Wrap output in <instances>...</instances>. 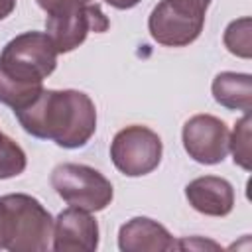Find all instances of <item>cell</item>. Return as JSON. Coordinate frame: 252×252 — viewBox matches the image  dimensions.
Returning a JSON list of instances; mask_svg holds the SVG:
<instances>
[{
    "instance_id": "8",
    "label": "cell",
    "mask_w": 252,
    "mask_h": 252,
    "mask_svg": "<svg viewBox=\"0 0 252 252\" xmlns=\"http://www.w3.org/2000/svg\"><path fill=\"white\" fill-rule=\"evenodd\" d=\"M230 132L226 124L213 114H195L183 124L181 140L191 159L203 165L220 163L228 154Z\"/></svg>"
},
{
    "instance_id": "9",
    "label": "cell",
    "mask_w": 252,
    "mask_h": 252,
    "mask_svg": "<svg viewBox=\"0 0 252 252\" xmlns=\"http://www.w3.org/2000/svg\"><path fill=\"white\" fill-rule=\"evenodd\" d=\"M51 248L55 252H94L98 248V222L79 207H69L53 220Z\"/></svg>"
},
{
    "instance_id": "19",
    "label": "cell",
    "mask_w": 252,
    "mask_h": 252,
    "mask_svg": "<svg viewBox=\"0 0 252 252\" xmlns=\"http://www.w3.org/2000/svg\"><path fill=\"white\" fill-rule=\"evenodd\" d=\"M201 2H203V4H207V6L211 4V0H201Z\"/></svg>"
},
{
    "instance_id": "14",
    "label": "cell",
    "mask_w": 252,
    "mask_h": 252,
    "mask_svg": "<svg viewBox=\"0 0 252 252\" xmlns=\"http://www.w3.org/2000/svg\"><path fill=\"white\" fill-rule=\"evenodd\" d=\"M28 165L26 152L4 132H0V179L18 177Z\"/></svg>"
},
{
    "instance_id": "3",
    "label": "cell",
    "mask_w": 252,
    "mask_h": 252,
    "mask_svg": "<svg viewBox=\"0 0 252 252\" xmlns=\"http://www.w3.org/2000/svg\"><path fill=\"white\" fill-rule=\"evenodd\" d=\"M53 217L32 195L0 197V246L10 252H45L51 248Z\"/></svg>"
},
{
    "instance_id": "5",
    "label": "cell",
    "mask_w": 252,
    "mask_h": 252,
    "mask_svg": "<svg viewBox=\"0 0 252 252\" xmlns=\"http://www.w3.org/2000/svg\"><path fill=\"white\" fill-rule=\"evenodd\" d=\"M49 181L67 205L89 213L106 209L114 197L112 183L98 169L85 163H59L53 167Z\"/></svg>"
},
{
    "instance_id": "15",
    "label": "cell",
    "mask_w": 252,
    "mask_h": 252,
    "mask_svg": "<svg viewBox=\"0 0 252 252\" xmlns=\"http://www.w3.org/2000/svg\"><path fill=\"white\" fill-rule=\"evenodd\" d=\"M250 112H246L236 124L228 138V150L232 152V159L242 169L250 171Z\"/></svg>"
},
{
    "instance_id": "4",
    "label": "cell",
    "mask_w": 252,
    "mask_h": 252,
    "mask_svg": "<svg viewBox=\"0 0 252 252\" xmlns=\"http://www.w3.org/2000/svg\"><path fill=\"white\" fill-rule=\"evenodd\" d=\"M207 8L201 0H161L148 18L150 35L159 45L185 47L201 35Z\"/></svg>"
},
{
    "instance_id": "20",
    "label": "cell",
    "mask_w": 252,
    "mask_h": 252,
    "mask_svg": "<svg viewBox=\"0 0 252 252\" xmlns=\"http://www.w3.org/2000/svg\"><path fill=\"white\" fill-rule=\"evenodd\" d=\"M0 250H2V246H0Z\"/></svg>"
},
{
    "instance_id": "13",
    "label": "cell",
    "mask_w": 252,
    "mask_h": 252,
    "mask_svg": "<svg viewBox=\"0 0 252 252\" xmlns=\"http://www.w3.org/2000/svg\"><path fill=\"white\" fill-rule=\"evenodd\" d=\"M252 22L248 16L244 18H238L234 22H230L224 30V35H222V41H224V47L236 55V57H242V59H250L252 57V39H250V30Z\"/></svg>"
},
{
    "instance_id": "2",
    "label": "cell",
    "mask_w": 252,
    "mask_h": 252,
    "mask_svg": "<svg viewBox=\"0 0 252 252\" xmlns=\"http://www.w3.org/2000/svg\"><path fill=\"white\" fill-rule=\"evenodd\" d=\"M57 55L45 32L12 37L0 51V102L12 110L32 104L43 91V79L55 71Z\"/></svg>"
},
{
    "instance_id": "17",
    "label": "cell",
    "mask_w": 252,
    "mask_h": 252,
    "mask_svg": "<svg viewBox=\"0 0 252 252\" xmlns=\"http://www.w3.org/2000/svg\"><path fill=\"white\" fill-rule=\"evenodd\" d=\"M104 2L116 10H130V8L140 4V0H104Z\"/></svg>"
},
{
    "instance_id": "1",
    "label": "cell",
    "mask_w": 252,
    "mask_h": 252,
    "mask_svg": "<svg viewBox=\"0 0 252 252\" xmlns=\"http://www.w3.org/2000/svg\"><path fill=\"white\" fill-rule=\"evenodd\" d=\"M20 126L39 140L59 148H83L96 130V108L91 96L75 89H43L26 108L14 110Z\"/></svg>"
},
{
    "instance_id": "7",
    "label": "cell",
    "mask_w": 252,
    "mask_h": 252,
    "mask_svg": "<svg viewBox=\"0 0 252 252\" xmlns=\"http://www.w3.org/2000/svg\"><path fill=\"white\" fill-rule=\"evenodd\" d=\"M110 28V20L100 10L98 4H81L45 18V33L51 37L59 53H69L77 49L91 32L102 33Z\"/></svg>"
},
{
    "instance_id": "16",
    "label": "cell",
    "mask_w": 252,
    "mask_h": 252,
    "mask_svg": "<svg viewBox=\"0 0 252 252\" xmlns=\"http://www.w3.org/2000/svg\"><path fill=\"white\" fill-rule=\"evenodd\" d=\"M37 6L45 12V14H55L73 6H81V4H91L93 0H35Z\"/></svg>"
},
{
    "instance_id": "11",
    "label": "cell",
    "mask_w": 252,
    "mask_h": 252,
    "mask_svg": "<svg viewBox=\"0 0 252 252\" xmlns=\"http://www.w3.org/2000/svg\"><path fill=\"white\" fill-rule=\"evenodd\" d=\"M118 248L122 252H167L175 250L177 242L158 220L134 217L118 230Z\"/></svg>"
},
{
    "instance_id": "18",
    "label": "cell",
    "mask_w": 252,
    "mask_h": 252,
    "mask_svg": "<svg viewBox=\"0 0 252 252\" xmlns=\"http://www.w3.org/2000/svg\"><path fill=\"white\" fill-rule=\"evenodd\" d=\"M16 8V0H0V22L6 20Z\"/></svg>"
},
{
    "instance_id": "12",
    "label": "cell",
    "mask_w": 252,
    "mask_h": 252,
    "mask_svg": "<svg viewBox=\"0 0 252 252\" xmlns=\"http://www.w3.org/2000/svg\"><path fill=\"white\" fill-rule=\"evenodd\" d=\"M215 100L228 110H242L244 114L252 108V77L250 73L222 71L213 79L211 85Z\"/></svg>"
},
{
    "instance_id": "10",
    "label": "cell",
    "mask_w": 252,
    "mask_h": 252,
    "mask_svg": "<svg viewBox=\"0 0 252 252\" xmlns=\"http://www.w3.org/2000/svg\"><path fill=\"white\" fill-rule=\"evenodd\" d=\"M189 205L207 217H226L234 209V187L224 177L203 175L185 185Z\"/></svg>"
},
{
    "instance_id": "6",
    "label": "cell",
    "mask_w": 252,
    "mask_h": 252,
    "mask_svg": "<svg viewBox=\"0 0 252 252\" xmlns=\"http://www.w3.org/2000/svg\"><path fill=\"white\" fill-rule=\"evenodd\" d=\"M163 154L161 138L148 126L132 124L118 130L110 142V159L126 177H142L152 173Z\"/></svg>"
}]
</instances>
